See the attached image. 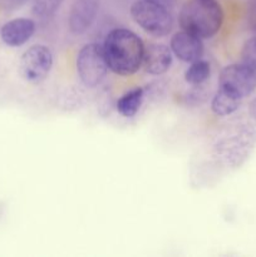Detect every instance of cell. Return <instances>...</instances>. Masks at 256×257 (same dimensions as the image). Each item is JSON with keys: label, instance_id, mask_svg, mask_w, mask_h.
I'll return each mask as SVG.
<instances>
[{"label": "cell", "instance_id": "15", "mask_svg": "<svg viewBox=\"0 0 256 257\" xmlns=\"http://www.w3.org/2000/svg\"><path fill=\"white\" fill-rule=\"evenodd\" d=\"M241 59L243 64L256 70V37L251 38L243 44L241 50Z\"/></svg>", "mask_w": 256, "mask_h": 257}, {"label": "cell", "instance_id": "1", "mask_svg": "<svg viewBox=\"0 0 256 257\" xmlns=\"http://www.w3.org/2000/svg\"><path fill=\"white\" fill-rule=\"evenodd\" d=\"M108 68L118 75H132L142 67L145 44L137 34L118 28L108 33L103 45Z\"/></svg>", "mask_w": 256, "mask_h": 257}, {"label": "cell", "instance_id": "11", "mask_svg": "<svg viewBox=\"0 0 256 257\" xmlns=\"http://www.w3.org/2000/svg\"><path fill=\"white\" fill-rule=\"evenodd\" d=\"M240 102L241 98L220 88L211 102V109L216 115L223 117V115L232 114L235 110H237L240 107Z\"/></svg>", "mask_w": 256, "mask_h": 257}, {"label": "cell", "instance_id": "14", "mask_svg": "<svg viewBox=\"0 0 256 257\" xmlns=\"http://www.w3.org/2000/svg\"><path fill=\"white\" fill-rule=\"evenodd\" d=\"M64 0H34L33 4V14L40 19L52 17L55 14L60 5L63 4Z\"/></svg>", "mask_w": 256, "mask_h": 257}, {"label": "cell", "instance_id": "2", "mask_svg": "<svg viewBox=\"0 0 256 257\" xmlns=\"http://www.w3.org/2000/svg\"><path fill=\"white\" fill-rule=\"evenodd\" d=\"M182 30L201 39L212 38L221 29L223 13L217 0H188L180 12Z\"/></svg>", "mask_w": 256, "mask_h": 257}, {"label": "cell", "instance_id": "9", "mask_svg": "<svg viewBox=\"0 0 256 257\" xmlns=\"http://www.w3.org/2000/svg\"><path fill=\"white\" fill-rule=\"evenodd\" d=\"M172 64V53L165 44L150 43L145 45L142 67L150 74L160 75L167 72Z\"/></svg>", "mask_w": 256, "mask_h": 257}, {"label": "cell", "instance_id": "7", "mask_svg": "<svg viewBox=\"0 0 256 257\" xmlns=\"http://www.w3.org/2000/svg\"><path fill=\"white\" fill-rule=\"evenodd\" d=\"M99 0H74L69 12V30L75 35L87 32L97 18Z\"/></svg>", "mask_w": 256, "mask_h": 257}, {"label": "cell", "instance_id": "17", "mask_svg": "<svg viewBox=\"0 0 256 257\" xmlns=\"http://www.w3.org/2000/svg\"><path fill=\"white\" fill-rule=\"evenodd\" d=\"M151 2H155V3H158V4L163 5V7H170V5H173L175 4L176 0H151Z\"/></svg>", "mask_w": 256, "mask_h": 257}, {"label": "cell", "instance_id": "6", "mask_svg": "<svg viewBox=\"0 0 256 257\" xmlns=\"http://www.w3.org/2000/svg\"><path fill=\"white\" fill-rule=\"evenodd\" d=\"M220 88L241 98L247 97L256 88V70L241 64H230L220 73Z\"/></svg>", "mask_w": 256, "mask_h": 257}, {"label": "cell", "instance_id": "8", "mask_svg": "<svg viewBox=\"0 0 256 257\" xmlns=\"http://www.w3.org/2000/svg\"><path fill=\"white\" fill-rule=\"evenodd\" d=\"M171 50L182 62L192 63L202 57L203 43L201 38L182 30L171 38Z\"/></svg>", "mask_w": 256, "mask_h": 257}, {"label": "cell", "instance_id": "12", "mask_svg": "<svg viewBox=\"0 0 256 257\" xmlns=\"http://www.w3.org/2000/svg\"><path fill=\"white\" fill-rule=\"evenodd\" d=\"M143 100L142 88H135L124 93L117 102V110L125 118H132L137 114Z\"/></svg>", "mask_w": 256, "mask_h": 257}, {"label": "cell", "instance_id": "18", "mask_svg": "<svg viewBox=\"0 0 256 257\" xmlns=\"http://www.w3.org/2000/svg\"><path fill=\"white\" fill-rule=\"evenodd\" d=\"M248 110H250L251 117L256 119V98L250 103V108H248Z\"/></svg>", "mask_w": 256, "mask_h": 257}, {"label": "cell", "instance_id": "10", "mask_svg": "<svg viewBox=\"0 0 256 257\" xmlns=\"http://www.w3.org/2000/svg\"><path fill=\"white\" fill-rule=\"evenodd\" d=\"M35 32V23L28 18H18L5 23L0 29V38L9 47L25 44Z\"/></svg>", "mask_w": 256, "mask_h": 257}, {"label": "cell", "instance_id": "4", "mask_svg": "<svg viewBox=\"0 0 256 257\" xmlns=\"http://www.w3.org/2000/svg\"><path fill=\"white\" fill-rule=\"evenodd\" d=\"M108 64L103 47L95 43L85 44L77 57V72L83 84L88 88L99 85L107 74Z\"/></svg>", "mask_w": 256, "mask_h": 257}, {"label": "cell", "instance_id": "16", "mask_svg": "<svg viewBox=\"0 0 256 257\" xmlns=\"http://www.w3.org/2000/svg\"><path fill=\"white\" fill-rule=\"evenodd\" d=\"M247 22L251 30L256 33V0H252L247 9Z\"/></svg>", "mask_w": 256, "mask_h": 257}, {"label": "cell", "instance_id": "13", "mask_svg": "<svg viewBox=\"0 0 256 257\" xmlns=\"http://www.w3.org/2000/svg\"><path fill=\"white\" fill-rule=\"evenodd\" d=\"M211 65L207 60L198 59L191 63L188 69L185 73L186 82L192 85H200L210 78Z\"/></svg>", "mask_w": 256, "mask_h": 257}, {"label": "cell", "instance_id": "3", "mask_svg": "<svg viewBox=\"0 0 256 257\" xmlns=\"http://www.w3.org/2000/svg\"><path fill=\"white\" fill-rule=\"evenodd\" d=\"M133 20L148 34L165 37L173 27V19L168 9L151 0H137L131 7Z\"/></svg>", "mask_w": 256, "mask_h": 257}, {"label": "cell", "instance_id": "5", "mask_svg": "<svg viewBox=\"0 0 256 257\" xmlns=\"http://www.w3.org/2000/svg\"><path fill=\"white\" fill-rule=\"evenodd\" d=\"M53 67V54L45 45H33L25 50L19 63L23 79L29 83H42L47 79Z\"/></svg>", "mask_w": 256, "mask_h": 257}]
</instances>
